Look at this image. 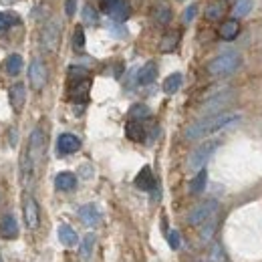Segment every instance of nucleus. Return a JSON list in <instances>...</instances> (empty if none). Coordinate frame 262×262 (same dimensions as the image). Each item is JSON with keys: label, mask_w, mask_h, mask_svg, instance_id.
Returning <instances> with one entry per match:
<instances>
[{"label": "nucleus", "mask_w": 262, "mask_h": 262, "mask_svg": "<svg viewBox=\"0 0 262 262\" xmlns=\"http://www.w3.org/2000/svg\"><path fill=\"white\" fill-rule=\"evenodd\" d=\"M240 121V113H216V115H208L204 119H200L196 123H192L188 129L184 131V137L188 141H196L206 135H212L216 131L226 129L230 125Z\"/></svg>", "instance_id": "nucleus-1"}, {"label": "nucleus", "mask_w": 262, "mask_h": 262, "mask_svg": "<svg viewBox=\"0 0 262 262\" xmlns=\"http://www.w3.org/2000/svg\"><path fill=\"white\" fill-rule=\"evenodd\" d=\"M238 67H240V55L230 51V53H222L216 59H212L208 65V73L212 77H228Z\"/></svg>", "instance_id": "nucleus-2"}, {"label": "nucleus", "mask_w": 262, "mask_h": 262, "mask_svg": "<svg viewBox=\"0 0 262 262\" xmlns=\"http://www.w3.org/2000/svg\"><path fill=\"white\" fill-rule=\"evenodd\" d=\"M220 147V141H204L200 147H196L192 154H190V160H188V167L190 171H200L204 169V165L208 164V160L214 156V151Z\"/></svg>", "instance_id": "nucleus-3"}, {"label": "nucleus", "mask_w": 262, "mask_h": 262, "mask_svg": "<svg viewBox=\"0 0 262 262\" xmlns=\"http://www.w3.org/2000/svg\"><path fill=\"white\" fill-rule=\"evenodd\" d=\"M61 23L55 18V20H49L42 31H40V47L45 53H55L59 49V42H61Z\"/></svg>", "instance_id": "nucleus-4"}, {"label": "nucleus", "mask_w": 262, "mask_h": 262, "mask_svg": "<svg viewBox=\"0 0 262 262\" xmlns=\"http://www.w3.org/2000/svg\"><path fill=\"white\" fill-rule=\"evenodd\" d=\"M216 212H218V202H216V200H206V202L198 204L196 208L188 214V224L200 226V224H204L206 220H210L212 216H216Z\"/></svg>", "instance_id": "nucleus-5"}, {"label": "nucleus", "mask_w": 262, "mask_h": 262, "mask_svg": "<svg viewBox=\"0 0 262 262\" xmlns=\"http://www.w3.org/2000/svg\"><path fill=\"white\" fill-rule=\"evenodd\" d=\"M45 149H47V137H45L40 127H36V129H33L31 137H29V151H27V156L33 162L34 167L45 158Z\"/></svg>", "instance_id": "nucleus-6"}, {"label": "nucleus", "mask_w": 262, "mask_h": 262, "mask_svg": "<svg viewBox=\"0 0 262 262\" xmlns=\"http://www.w3.org/2000/svg\"><path fill=\"white\" fill-rule=\"evenodd\" d=\"M47 77H49V73H47L45 63L40 59H34L29 67V81H31V87L34 91H40L47 85Z\"/></svg>", "instance_id": "nucleus-7"}, {"label": "nucleus", "mask_w": 262, "mask_h": 262, "mask_svg": "<svg viewBox=\"0 0 262 262\" xmlns=\"http://www.w3.org/2000/svg\"><path fill=\"white\" fill-rule=\"evenodd\" d=\"M151 20L158 27H165L171 20V6L167 0H154L151 4Z\"/></svg>", "instance_id": "nucleus-8"}, {"label": "nucleus", "mask_w": 262, "mask_h": 262, "mask_svg": "<svg viewBox=\"0 0 262 262\" xmlns=\"http://www.w3.org/2000/svg\"><path fill=\"white\" fill-rule=\"evenodd\" d=\"M23 212H25V222L31 230L38 228V222H40V210H38V204L33 196L25 198V206H23Z\"/></svg>", "instance_id": "nucleus-9"}, {"label": "nucleus", "mask_w": 262, "mask_h": 262, "mask_svg": "<svg viewBox=\"0 0 262 262\" xmlns=\"http://www.w3.org/2000/svg\"><path fill=\"white\" fill-rule=\"evenodd\" d=\"M89 89H91V79H75L71 81V99L77 103H85L89 97Z\"/></svg>", "instance_id": "nucleus-10"}, {"label": "nucleus", "mask_w": 262, "mask_h": 262, "mask_svg": "<svg viewBox=\"0 0 262 262\" xmlns=\"http://www.w3.org/2000/svg\"><path fill=\"white\" fill-rule=\"evenodd\" d=\"M8 99H10L12 109L16 113H20L23 107H25V101H27V87H25V83H14L10 87V91H8Z\"/></svg>", "instance_id": "nucleus-11"}, {"label": "nucleus", "mask_w": 262, "mask_h": 262, "mask_svg": "<svg viewBox=\"0 0 262 262\" xmlns=\"http://www.w3.org/2000/svg\"><path fill=\"white\" fill-rule=\"evenodd\" d=\"M230 99H232V93H230V91H226V93H218L216 97L208 99V101L204 103L202 113H206V115H216V111H220L224 105H228Z\"/></svg>", "instance_id": "nucleus-12"}, {"label": "nucleus", "mask_w": 262, "mask_h": 262, "mask_svg": "<svg viewBox=\"0 0 262 262\" xmlns=\"http://www.w3.org/2000/svg\"><path fill=\"white\" fill-rule=\"evenodd\" d=\"M57 147H59V151H61L63 156H69V154L79 151L81 141H79V137L73 135V133H63V135H59V139H57Z\"/></svg>", "instance_id": "nucleus-13"}, {"label": "nucleus", "mask_w": 262, "mask_h": 262, "mask_svg": "<svg viewBox=\"0 0 262 262\" xmlns=\"http://www.w3.org/2000/svg\"><path fill=\"white\" fill-rule=\"evenodd\" d=\"M79 218L85 226H97L101 222V212L95 204H85L79 208Z\"/></svg>", "instance_id": "nucleus-14"}, {"label": "nucleus", "mask_w": 262, "mask_h": 262, "mask_svg": "<svg viewBox=\"0 0 262 262\" xmlns=\"http://www.w3.org/2000/svg\"><path fill=\"white\" fill-rule=\"evenodd\" d=\"M133 184H135V188H139V190H143V192H151L154 186H156V178H154V173H151V167H149V165L141 167V171L135 176Z\"/></svg>", "instance_id": "nucleus-15"}, {"label": "nucleus", "mask_w": 262, "mask_h": 262, "mask_svg": "<svg viewBox=\"0 0 262 262\" xmlns=\"http://www.w3.org/2000/svg\"><path fill=\"white\" fill-rule=\"evenodd\" d=\"M228 12V2L226 0H212L208 6H206V18L216 23V20H222Z\"/></svg>", "instance_id": "nucleus-16"}, {"label": "nucleus", "mask_w": 262, "mask_h": 262, "mask_svg": "<svg viewBox=\"0 0 262 262\" xmlns=\"http://www.w3.org/2000/svg\"><path fill=\"white\" fill-rule=\"evenodd\" d=\"M0 236L6 238V240H12V238L18 236V224H16L12 214L2 216V220H0Z\"/></svg>", "instance_id": "nucleus-17"}, {"label": "nucleus", "mask_w": 262, "mask_h": 262, "mask_svg": "<svg viewBox=\"0 0 262 262\" xmlns=\"http://www.w3.org/2000/svg\"><path fill=\"white\" fill-rule=\"evenodd\" d=\"M113 20H117V23H123V20H127L131 14V8L129 4L125 2V0H115V4L111 6V10L107 12Z\"/></svg>", "instance_id": "nucleus-18"}, {"label": "nucleus", "mask_w": 262, "mask_h": 262, "mask_svg": "<svg viewBox=\"0 0 262 262\" xmlns=\"http://www.w3.org/2000/svg\"><path fill=\"white\" fill-rule=\"evenodd\" d=\"M156 77H158V65H156L154 61H149V63H145V65L139 69V73H137V83H139V85H149V83L156 81Z\"/></svg>", "instance_id": "nucleus-19"}, {"label": "nucleus", "mask_w": 262, "mask_h": 262, "mask_svg": "<svg viewBox=\"0 0 262 262\" xmlns=\"http://www.w3.org/2000/svg\"><path fill=\"white\" fill-rule=\"evenodd\" d=\"M55 186H57V190H61V192H71V190H75V186H77V176L71 173V171H61V173L55 178Z\"/></svg>", "instance_id": "nucleus-20"}, {"label": "nucleus", "mask_w": 262, "mask_h": 262, "mask_svg": "<svg viewBox=\"0 0 262 262\" xmlns=\"http://www.w3.org/2000/svg\"><path fill=\"white\" fill-rule=\"evenodd\" d=\"M59 240H61V244H63V246L73 248V246H77L79 236H77V232L71 228L69 224H61V226H59Z\"/></svg>", "instance_id": "nucleus-21"}, {"label": "nucleus", "mask_w": 262, "mask_h": 262, "mask_svg": "<svg viewBox=\"0 0 262 262\" xmlns=\"http://www.w3.org/2000/svg\"><path fill=\"white\" fill-rule=\"evenodd\" d=\"M240 33V23L238 18H230V20H224L222 27H220V36L224 40H234Z\"/></svg>", "instance_id": "nucleus-22"}, {"label": "nucleus", "mask_w": 262, "mask_h": 262, "mask_svg": "<svg viewBox=\"0 0 262 262\" xmlns=\"http://www.w3.org/2000/svg\"><path fill=\"white\" fill-rule=\"evenodd\" d=\"M125 135L129 137L131 141H143L145 139V129H143L141 121H133L131 119L129 123L125 125Z\"/></svg>", "instance_id": "nucleus-23"}, {"label": "nucleus", "mask_w": 262, "mask_h": 262, "mask_svg": "<svg viewBox=\"0 0 262 262\" xmlns=\"http://www.w3.org/2000/svg\"><path fill=\"white\" fill-rule=\"evenodd\" d=\"M180 42V31H169V33L164 34L162 42H160V51L162 53H171Z\"/></svg>", "instance_id": "nucleus-24"}, {"label": "nucleus", "mask_w": 262, "mask_h": 262, "mask_svg": "<svg viewBox=\"0 0 262 262\" xmlns=\"http://www.w3.org/2000/svg\"><path fill=\"white\" fill-rule=\"evenodd\" d=\"M216 228H218L216 216H212L210 220H206L204 224H200V238H202V242H208V240H212V236H214Z\"/></svg>", "instance_id": "nucleus-25"}, {"label": "nucleus", "mask_w": 262, "mask_h": 262, "mask_svg": "<svg viewBox=\"0 0 262 262\" xmlns=\"http://www.w3.org/2000/svg\"><path fill=\"white\" fill-rule=\"evenodd\" d=\"M182 75L180 73H173V75H169L167 79L164 81V93L167 95H173V93H178L180 91V87H182Z\"/></svg>", "instance_id": "nucleus-26"}, {"label": "nucleus", "mask_w": 262, "mask_h": 262, "mask_svg": "<svg viewBox=\"0 0 262 262\" xmlns=\"http://www.w3.org/2000/svg\"><path fill=\"white\" fill-rule=\"evenodd\" d=\"M206 182H208V171H206V169H200L196 176H194V180L190 182V192H192V194H200V192H204Z\"/></svg>", "instance_id": "nucleus-27"}, {"label": "nucleus", "mask_w": 262, "mask_h": 262, "mask_svg": "<svg viewBox=\"0 0 262 262\" xmlns=\"http://www.w3.org/2000/svg\"><path fill=\"white\" fill-rule=\"evenodd\" d=\"M252 6H254V0H236V4H234V8H232L234 18H242V16L250 14Z\"/></svg>", "instance_id": "nucleus-28"}, {"label": "nucleus", "mask_w": 262, "mask_h": 262, "mask_svg": "<svg viewBox=\"0 0 262 262\" xmlns=\"http://www.w3.org/2000/svg\"><path fill=\"white\" fill-rule=\"evenodd\" d=\"M93 248H95V234H87V236L83 238V242H81V250H79L81 258L87 260V258L93 254Z\"/></svg>", "instance_id": "nucleus-29"}, {"label": "nucleus", "mask_w": 262, "mask_h": 262, "mask_svg": "<svg viewBox=\"0 0 262 262\" xmlns=\"http://www.w3.org/2000/svg\"><path fill=\"white\" fill-rule=\"evenodd\" d=\"M149 113H151V111H149L147 105H143V103H135V105L129 109V119H133V121H141V119H147Z\"/></svg>", "instance_id": "nucleus-30"}, {"label": "nucleus", "mask_w": 262, "mask_h": 262, "mask_svg": "<svg viewBox=\"0 0 262 262\" xmlns=\"http://www.w3.org/2000/svg\"><path fill=\"white\" fill-rule=\"evenodd\" d=\"M20 69H23V57H20V55H10V57L6 59V71H8L10 75H18Z\"/></svg>", "instance_id": "nucleus-31"}, {"label": "nucleus", "mask_w": 262, "mask_h": 262, "mask_svg": "<svg viewBox=\"0 0 262 262\" xmlns=\"http://www.w3.org/2000/svg\"><path fill=\"white\" fill-rule=\"evenodd\" d=\"M83 20H85L87 25H97L99 23L97 10H95L93 6H85V8H83Z\"/></svg>", "instance_id": "nucleus-32"}, {"label": "nucleus", "mask_w": 262, "mask_h": 262, "mask_svg": "<svg viewBox=\"0 0 262 262\" xmlns=\"http://www.w3.org/2000/svg\"><path fill=\"white\" fill-rule=\"evenodd\" d=\"M10 25H18V16H14V14H4V12H0V33H2L4 29H8Z\"/></svg>", "instance_id": "nucleus-33"}, {"label": "nucleus", "mask_w": 262, "mask_h": 262, "mask_svg": "<svg viewBox=\"0 0 262 262\" xmlns=\"http://www.w3.org/2000/svg\"><path fill=\"white\" fill-rule=\"evenodd\" d=\"M73 45H75V49H83L85 47V33H83V29L81 27H77L75 29V34H73Z\"/></svg>", "instance_id": "nucleus-34"}, {"label": "nucleus", "mask_w": 262, "mask_h": 262, "mask_svg": "<svg viewBox=\"0 0 262 262\" xmlns=\"http://www.w3.org/2000/svg\"><path fill=\"white\" fill-rule=\"evenodd\" d=\"M224 260H226V256H224L222 246H220V244H214L212 254H210V262H224Z\"/></svg>", "instance_id": "nucleus-35"}, {"label": "nucleus", "mask_w": 262, "mask_h": 262, "mask_svg": "<svg viewBox=\"0 0 262 262\" xmlns=\"http://www.w3.org/2000/svg\"><path fill=\"white\" fill-rule=\"evenodd\" d=\"M69 77H71V81H75V79H85V77H87V71L81 69V67H71V69H69Z\"/></svg>", "instance_id": "nucleus-36"}, {"label": "nucleus", "mask_w": 262, "mask_h": 262, "mask_svg": "<svg viewBox=\"0 0 262 262\" xmlns=\"http://www.w3.org/2000/svg\"><path fill=\"white\" fill-rule=\"evenodd\" d=\"M196 12H198V4H190V6L184 10V23H186V25H190V23L194 20Z\"/></svg>", "instance_id": "nucleus-37"}, {"label": "nucleus", "mask_w": 262, "mask_h": 262, "mask_svg": "<svg viewBox=\"0 0 262 262\" xmlns=\"http://www.w3.org/2000/svg\"><path fill=\"white\" fill-rule=\"evenodd\" d=\"M167 242H169V246H171L173 250H178V248H180V232H178V230H171V232L167 234Z\"/></svg>", "instance_id": "nucleus-38"}, {"label": "nucleus", "mask_w": 262, "mask_h": 262, "mask_svg": "<svg viewBox=\"0 0 262 262\" xmlns=\"http://www.w3.org/2000/svg\"><path fill=\"white\" fill-rule=\"evenodd\" d=\"M77 10V0H65V12L67 16H73Z\"/></svg>", "instance_id": "nucleus-39"}, {"label": "nucleus", "mask_w": 262, "mask_h": 262, "mask_svg": "<svg viewBox=\"0 0 262 262\" xmlns=\"http://www.w3.org/2000/svg\"><path fill=\"white\" fill-rule=\"evenodd\" d=\"M0 2H4V4H12L14 0H0Z\"/></svg>", "instance_id": "nucleus-40"}, {"label": "nucleus", "mask_w": 262, "mask_h": 262, "mask_svg": "<svg viewBox=\"0 0 262 262\" xmlns=\"http://www.w3.org/2000/svg\"><path fill=\"white\" fill-rule=\"evenodd\" d=\"M0 262H2V258H0Z\"/></svg>", "instance_id": "nucleus-41"}]
</instances>
